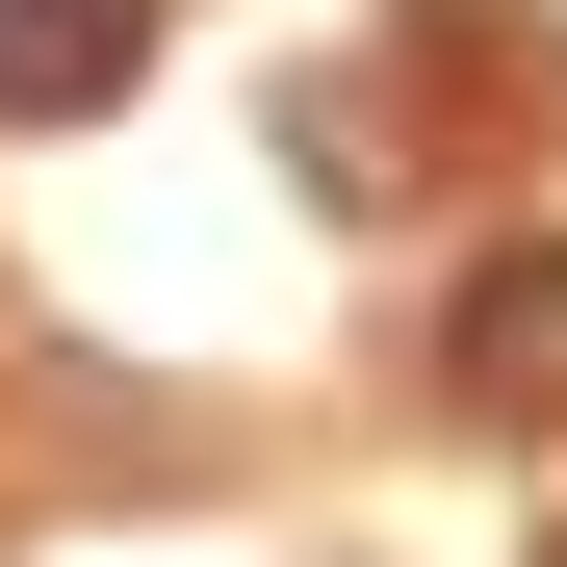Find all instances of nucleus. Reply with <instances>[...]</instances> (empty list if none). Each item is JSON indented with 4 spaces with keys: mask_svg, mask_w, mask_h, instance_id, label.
I'll use <instances>...</instances> for the list:
<instances>
[{
    "mask_svg": "<svg viewBox=\"0 0 567 567\" xmlns=\"http://www.w3.org/2000/svg\"><path fill=\"white\" fill-rule=\"evenodd\" d=\"M155 78V0H0V130H104Z\"/></svg>",
    "mask_w": 567,
    "mask_h": 567,
    "instance_id": "nucleus-2",
    "label": "nucleus"
},
{
    "mask_svg": "<svg viewBox=\"0 0 567 567\" xmlns=\"http://www.w3.org/2000/svg\"><path fill=\"white\" fill-rule=\"evenodd\" d=\"M439 413H491V439L567 413V233H516V258L439 284Z\"/></svg>",
    "mask_w": 567,
    "mask_h": 567,
    "instance_id": "nucleus-1",
    "label": "nucleus"
}]
</instances>
